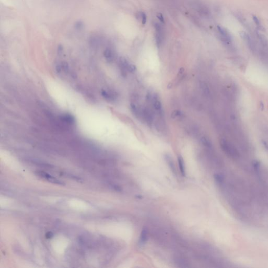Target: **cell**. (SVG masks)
Returning a JSON list of instances; mask_svg holds the SVG:
<instances>
[{"mask_svg": "<svg viewBox=\"0 0 268 268\" xmlns=\"http://www.w3.org/2000/svg\"><path fill=\"white\" fill-rule=\"evenodd\" d=\"M221 146L224 152L228 156L236 159L239 157V153L234 145L231 144L228 141L222 139L221 140Z\"/></svg>", "mask_w": 268, "mask_h": 268, "instance_id": "cell-1", "label": "cell"}, {"mask_svg": "<svg viewBox=\"0 0 268 268\" xmlns=\"http://www.w3.org/2000/svg\"><path fill=\"white\" fill-rule=\"evenodd\" d=\"M119 65L121 70V74H126V72H133L135 71L136 68L134 64H131L126 58L121 57L119 60Z\"/></svg>", "mask_w": 268, "mask_h": 268, "instance_id": "cell-2", "label": "cell"}, {"mask_svg": "<svg viewBox=\"0 0 268 268\" xmlns=\"http://www.w3.org/2000/svg\"><path fill=\"white\" fill-rule=\"evenodd\" d=\"M217 29L222 41L228 45H231L233 43V38L227 29L221 26H217Z\"/></svg>", "mask_w": 268, "mask_h": 268, "instance_id": "cell-3", "label": "cell"}, {"mask_svg": "<svg viewBox=\"0 0 268 268\" xmlns=\"http://www.w3.org/2000/svg\"><path fill=\"white\" fill-rule=\"evenodd\" d=\"M155 31H156V41L158 47L162 45L164 39V31L162 26L159 23L154 24Z\"/></svg>", "mask_w": 268, "mask_h": 268, "instance_id": "cell-4", "label": "cell"}, {"mask_svg": "<svg viewBox=\"0 0 268 268\" xmlns=\"http://www.w3.org/2000/svg\"><path fill=\"white\" fill-rule=\"evenodd\" d=\"M35 173L37 176H39L43 179H45V180L48 181L49 182L58 184V185H64V183L62 181L57 179V178L52 177L49 174L46 173L44 171H36Z\"/></svg>", "mask_w": 268, "mask_h": 268, "instance_id": "cell-5", "label": "cell"}, {"mask_svg": "<svg viewBox=\"0 0 268 268\" xmlns=\"http://www.w3.org/2000/svg\"><path fill=\"white\" fill-rule=\"evenodd\" d=\"M240 35L242 39L245 41L248 47L253 51H256V44L254 41V39L251 37V36L248 34L245 31H241L240 33Z\"/></svg>", "mask_w": 268, "mask_h": 268, "instance_id": "cell-6", "label": "cell"}, {"mask_svg": "<svg viewBox=\"0 0 268 268\" xmlns=\"http://www.w3.org/2000/svg\"><path fill=\"white\" fill-rule=\"evenodd\" d=\"M152 105L154 110L157 111L158 114H162V105L161 101L159 99V97L156 94H154L152 96Z\"/></svg>", "mask_w": 268, "mask_h": 268, "instance_id": "cell-7", "label": "cell"}, {"mask_svg": "<svg viewBox=\"0 0 268 268\" xmlns=\"http://www.w3.org/2000/svg\"><path fill=\"white\" fill-rule=\"evenodd\" d=\"M142 119L148 125H152L153 121L152 111L148 108L145 107L142 109Z\"/></svg>", "mask_w": 268, "mask_h": 268, "instance_id": "cell-8", "label": "cell"}, {"mask_svg": "<svg viewBox=\"0 0 268 268\" xmlns=\"http://www.w3.org/2000/svg\"><path fill=\"white\" fill-rule=\"evenodd\" d=\"M59 119L62 123L68 125H73L75 123V119L71 114H62L59 116Z\"/></svg>", "mask_w": 268, "mask_h": 268, "instance_id": "cell-9", "label": "cell"}, {"mask_svg": "<svg viewBox=\"0 0 268 268\" xmlns=\"http://www.w3.org/2000/svg\"><path fill=\"white\" fill-rule=\"evenodd\" d=\"M101 95L105 100L109 101H114L116 99V94L111 91L103 90L101 91Z\"/></svg>", "mask_w": 268, "mask_h": 268, "instance_id": "cell-10", "label": "cell"}, {"mask_svg": "<svg viewBox=\"0 0 268 268\" xmlns=\"http://www.w3.org/2000/svg\"><path fill=\"white\" fill-rule=\"evenodd\" d=\"M256 35L261 46L263 48L267 47L268 45V40L266 36L258 31H256Z\"/></svg>", "mask_w": 268, "mask_h": 268, "instance_id": "cell-11", "label": "cell"}, {"mask_svg": "<svg viewBox=\"0 0 268 268\" xmlns=\"http://www.w3.org/2000/svg\"><path fill=\"white\" fill-rule=\"evenodd\" d=\"M104 56L107 61L111 62L114 60V54L113 51L109 48H107L104 51Z\"/></svg>", "mask_w": 268, "mask_h": 268, "instance_id": "cell-12", "label": "cell"}, {"mask_svg": "<svg viewBox=\"0 0 268 268\" xmlns=\"http://www.w3.org/2000/svg\"><path fill=\"white\" fill-rule=\"evenodd\" d=\"M148 238V231L146 228H144L142 230V232L140 234V238L139 240V244L140 245L145 244Z\"/></svg>", "mask_w": 268, "mask_h": 268, "instance_id": "cell-13", "label": "cell"}, {"mask_svg": "<svg viewBox=\"0 0 268 268\" xmlns=\"http://www.w3.org/2000/svg\"><path fill=\"white\" fill-rule=\"evenodd\" d=\"M178 162L179 164V169L180 171L181 174L183 177H185V164H184V162L183 160L182 157L179 156L178 157Z\"/></svg>", "mask_w": 268, "mask_h": 268, "instance_id": "cell-14", "label": "cell"}, {"mask_svg": "<svg viewBox=\"0 0 268 268\" xmlns=\"http://www.w3.org/2000/svg\"><path fill=\"white\" fill-rule=\"evenodd\" d=\"M165 159L166 160L169 166L171 168L172 171L173 172H176V167L174 166V164L173 162V160L171 158V157L168 154H166L164 156Z\"/></svg>", "mask_w": 268, "mask_h": 268, "instance_id": "cell-15", "label": "cell"}, {"mask_svg": "<svg viewBox=\"0 0 268 268\" xmlns=\"http://www.w3.org/2000/svg\"><path fill=\"white\" fill-rule=\"evenodd\" d=\"M136 17L139 21H142V24H145L147 21V16L145 13L142 12H139L136 14Z\"/></svg>", "mask_w": 268, "mask_h": 268, "instance_id": "cell-16", "label": "cell"}, {"mask_svg": "<svg viewBox=\"0 0 268 268\" xmlns=\"http://www.w3.org/2000/svg\"><path fill=\"white\" fill-rule=\"evenodd\" d=\"M252 19H253L254 23L257 25V29H258L259 30H260V31L261 30V29H263V26H262V25L261 24V21H260V20L256 16H253Z\"/></svg>", "mask_w": 268, "mask_h": 268, "instance_id": "cell-17", "label": "cell"}, {"mask_svg": "<svg viewBox=\"0 0 268 268\" xmlns=\"http://www.w3.org/2000/svg\"><path fill=\"white\" fill-rule=\"evenodd\" d=\"M201 142H202V144L204 145V146L207 147H211V142H210V140H209L207 137H202L201 139Z\"/></svg>", "mask_w": 268, "mask_h": 268, "instance_id": "cell-18", "label": "cell"}, {"mask_svg": "<svg viewBox=\"0 0 268 268\" xmlns=\"http://www.w3.org/2000/svg\"><path fill=\"white\" fill-rule=\"evenodd\" d=\"M182 116V113L180 111H178V110H176V111H173L172 114V117H173V119L176 118V117H178Z\"/></svg>", "mask_w": 268, "mask_h": 268, "instance_id": "cell-19", "label": "cell"}, {"mask_svg": "<svg viewBox=\"0 0 268 268\" xmlns=\"http://www.w3.org/2000/svg\"><path fill=\"white\" fill-rule=\"evenodd\" d=\"M214 177H215V179L218 183H222L224 181V178L222 176H221L220 174H215L214 176Z\"/></svg>", "mask_w": 268, "mask_h": 268, "instance_id": "cell-20", "label": "cell"}, {"mask_svg": "<svg viewBox=\"0 0 268 268\" xmlns=\"http://www.w3.org/2000/svg\"><path fill=\"white\" fill-rule=\"evenodd\" d=\"M83 23L81 21H77L75 24V28L77 29H81L83 28Z\"/></svg>", "mask_w": 268, "mask_h": 268, "instance_id": "cell-21", "label": "cell"}, {"mask_svg": "<svg viewBox=\"0 0 268 268\" xmlns=\"http://www.w3.org/2000/svg\"><path fill=\"white\" fill-rule=\"evenodd\" d=\"M158 18L159 19V20H160V21H162V22H163V23H164V17H162V14H159L158 15Z\"/></svg>", "mask_w": 268, "mask_h": 268, "instance_id": "cell-22", "label": "cell"}, {"mask_svg": "<svg viewBox=\"0 0 268 268\" xmlns=\"http://www.w3.org/2000/svg\"><path fill=\"white\" fill-rule=\"evenodd\" d=\"M52 236V233H50V232H48V233L46 234V237L47 238H51Z\"/></svg>", "mask_w": 268, "mask_h": 268, "instance_id": "cell-23", "label": "cell"}]
</instances>
